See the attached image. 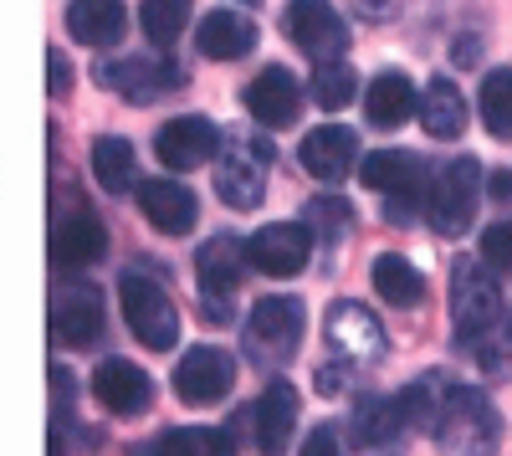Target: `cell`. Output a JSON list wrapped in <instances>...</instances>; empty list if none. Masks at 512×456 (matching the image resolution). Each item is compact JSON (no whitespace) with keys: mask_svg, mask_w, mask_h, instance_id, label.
<instances>
[{"mask_svg":"<svg viewBox=\"0 0 512 456\" xmlns=\"http://www.w3.org/2000/svg\"><path fill=\"white\" fill-rule=\"evenodd\" d=\"M374 195H384V205H390V221L395 226H410L415 211H420V195L431 190L436 175H425V164L410 154V149H379L364 159V175H359ZM431 200V195H425Z\"/></svg>","mask_w":512,"mask_h":456,"instance_id":"1","label":"cell"},{"mask_svg":"<svg viewBox=\"0 0 512 456\" xmlns=\"http://www.w3.org/2000/svg\"><path fill=\"white\" fill-rule=\"evenodd\" d=\"M67 31L82 47H118L128 31L123 0H67Z\"/></svg>","mask_w":512,"mask_h":456,"instance_id":"21","label":"cell"},{"mask_svg":"<svg viewBox=\"0 0 512 456\" xmlns=\"http://www.w3.org/2000/svg\"><path fill=\"white\" fill-rule=\"evenodd\" d=\"M272 159V144L267 139H246V144H226L221 164H216V190L226 205L236 211H251V205H262V164Z\"/></svg>","mask_w":512,"mask_h":456,"instance_id":"11","label":"cell"},{"mask_svg":"<svg viewBox=\"0 0 512 456\" xmlns=\"http://www.w3.org/2000/svg\"><path fill=\"white\" fill-rule=\"evenodd\" d=\"M477 195H482V164L472 154L441 164L436 180H431V200H425L431 226L441 236H461L466 226H472V216H477Z\"/></svg>","mask_w":512,"mask_h":456,"instance_id":"4","label":"cell"},{"mask_svg":"<svg viewBox=\"0 0 512 456\" xmlns=\"http://www.w3.org/2000/svg\"><path fill=\"white\" fill-rule=\"evenodd\" d=\"M52 339L67 349L98 344L103 339V298L93 287H62L52 303Z\"/></svg>","mask_w":512,"mask_h":456,"instance_id":"15","label":"cell"},{"mask_svg":"<svg viewBox=\"0 0 512 456\" xmlns=\"http://www.w3.org/2000/svg\"><path fill=\"white\" fill-rule=\"evenodd\" d=\"M195 47L210 62H236V57H246L256 47V21L241 16V11H210L195 26Z\"/></svg>","mask_w":512,"mask_h":456,"instance_id":"22","label":"cell"},{"mask_svg":"<svg viewBox=\"0 0 512 456\" xmlns=\"http://www.w3.org/2000/svg\"><path fill=\"white\" fill-rule=\"evenodd\" d=\"M246 113L267 129H287L303 113V93H297V77L287 67H267L246 82Z\"/></svg>","mask_w":512,"mask_h":456,"instance_id":"14","label":"cell"},{"mask_svg":"<svg viewBox=\"0 0 512 456\" xmlns=\"http://www.w3.org/2000/svg\"><path fill=\"white\" fill-rule=\"evenodd\" d=\"M282 31H287V41H297V47H303L318 67H323V62H344V52H349V26H344V16L333 11V0H287Z\"/></svg>","mask_w":512,"mask_h":456,"instance_id":"7","label":"cell"},{"mask_svg":"<svg viewBox=\"0 0 512 456\" xmlns=\"http://www.w3.org/2000/svg\"><path fill=\"white\" fill-rule=\"evenodd\" d=\"M507 339H512V318H507Z\"/></svg>","mask_w":512,"mask_h":456,"instance_id":"45","label":"cell"},{"mask_svg":"<svg viewBox=\"0 0 512 456\" xmlns=\"http://www.w3.org/2000/svg\"><path fill=\"white\" fill-rule=\"evenodd\" d=\"M303 323H308V313H303L297 298H282V293L262 298L251 308V318H246V354H251V364H267V369L287 364L297 354V339H303Z\"/></svg>","mask_w":512,"mask_h":456,"instance_id":"3","label":"cell"},{"mask_svg":"<svg viewBox=\"0 0 512 456\" xmlns=\"http://www.w3.org/2000/svg\"><path fill=\"white\" fill-rule=\"evenodd\" d=\"M482 262L492 272H512V221H497L482 231Z\"/></svg>","mask_w":512,"mask_h":456,"instance_id":"35","label":"cell"},{"mask_svg":"<svg viewBox=\"0 0 512 456\" xmlns=\"http://www.w3.org/2000/svg\"><path fill=\"white\" fill-rule=\"evenodd\" d=\"M487 190H492V200H512V175H507V170H497V175L487 180Z\"/></svg>","mask_w":512,"mask_h":456,"instance_id":"42","label":"cell"},{"mask_svg":"<svg viewBox=\"0 0 512 456\" xmlns=\"http://www.w3.org/2000/svg\"><path fill=\"white\" fill-rule=\"evenodd\" d=\"M477 57H482V52H477V36H456V41H451V62H456V67H477Z\"/></svg>","mask_w":512,"mask_h":456,"instance_id":"39","label":"cell"},{"mask_svg":"<svg viewBox=\"0 0 512 456\" xmlns=\"http://www.w3.org/2000/svg\"><path fill=\"white\" fill-rule=\"evenodd\" d=\"M354 6H359V11L369 16V21H395L405 0H354Z\"/></svg>","mask_w":512,"mask_h":456,"instance_id":"37","label":"cell"},{"mask_svg":"<svg viewBox=\"0 0 512 456\" xmlns=\"http://www.w3.org/2000/svg\"><path fill=\"white\" fill-rule=\"evenodd\" d=\"M349 216H354V205H349V200H333V195H318V200L308 205V226L323 231L328 246L349 231Z\"/></svg>","mask_w":512,"mask_h":456,"instance_id":"34","label":"cell"},{"mask_svg":"<svg viewBox=\"0 0 512 456\" xmlns=\"http://www.w3.org/2000/svg\"><path fill=\"white\" fill-rule=\"evenodd\" d=\"M354 98H359V77H354L349 62H323V67L313 72V103H318L323 113H344Z\"/></svg>","mask_w":512,"mask_h":456,"instance_id":"32","label":"cell"},{"mask_svg":"<svg viewBox=\"0 0 512 456\" xmlns=\"http://www.w3.org/2000/svg\"><path fill=\"white\" fill-rule=\"evenodd\" d=\"M221 144H226L221 129L210 118H200V113H185V118L164 123V129L154 134V154H159L164 170H200V164L216 159Z\"/></svg>","mask_w":512,"mask_h":456,"instance_id":"10","label":"cell"},{"mask_svg":"<svg viewBox=\"0 0 512 456\" xmlns=\"http://www.w3.org/2000/svg\"><path fill=\"white\" fill-rule=\"evenodd\" d=\"M420 123L431 139H461L466 134V98L456 93V82L431 77L420 93Z\"/></svg>","mask_w":512,"mask_h":456,"instance_id":"24","label":"cell"},{"mask_svg":"<svg viewBox=\"0 0 512 456\" xmlns=\"http://www.w3.org/2000/svg\"><path fill=\"white\" fill-rule=\"evenodd\" d=\"M436 441L446 446V456H492L497 446V416L482 390H451Z\"/></svg>","mask_w":512,"mask_h":456,"instance_id":"6","label":"cell"},{"mask_svg":"<svg viewBox=\"0 0 512 456\" xmlns=\"http://www.w3.org/2000/svg\"><path fill=\"white\" fill-rule=\"evenodd\" d=\"M400 431H410L400 395H395V400H374V395H369V400L354 410V441H359V446H390Z\"/></svg>","mask_w":512,"mask_h":456,"instance_id":"28","label":"cell"},{"mask_svg":"<svg viewBox=\"0 0 512 456\" xmlns=\"http://www.w3.org/2000/svg\"><path fill=\"white\" fill-rule=\"evenodd\" d=\"M251 257H246V246L236 236H216V241H205L200 246V257H195V277H200V293L205 298H226L241 287Z\"/></svg>","mask_w":512,"mask_h":456,"instance_id":"20","label":"cell"},{"mask_svg":"<svg viewBox=\"0 0 512 456\" xmlns=\"http://www.w3.org/2000/svg\"><path fill=\"white\" fill-rule=\"evenodd\" d=\"M482 369H487L492 380H512V359L497 354V349H482Z\"/></svg>","mask_w":512,"mask_h":456,"instance_id":"40","label":"cell"},{"mask_svg":"<svg viewBox=\"0 0 512 456\" xmlns=\"http://www.w3.org/2000/svg\"><path fill=\"white\" fill-rule=\"evenodd\" d=\"M47 82H52V93H67V88H72V67H67L62 52H52V62H47Z\"/></svg>","mask_w":512,"mask_h":456,"instance_id":"38","label":"cell"},{"mask_svg":"<svg viewBox=\"0 0 512 456\" xmlns=\"http://www.w3.org/2000/svg\"><path fill=\"white\" fill-rule=\"evenodd\" d=\"M93 395L113 410V416H139L154 400V385L134 359H103L98 375H93Z\"/></svg>","mask_w":512,"mask_h":456,"instance_id":"16","label":"cell"},{"mask_svg":"<svg viewBox=\"0 0 512 456\" xmlns=\"http://www.w3.org/2000/svg\"><path fill=\"white\" fill-rule=\"evenodd\" d=\"M200 313H205V323H231V303L226 298H205Z\"/></svg>","mask_w":512,"mask_h":456,"instance_id":"41","label":"cell"},{"mask_svg":"<svg viewBox=\"0 0 512 456\" xmlns=\"http://www.w3.org/2000/svg\"><path fill=\"white\" fill-rule=\"evenodd\" d=\"M246 257L267 277H297L313 257V226L308 221H272L246 241Z\"/></svg>","mask_w":512,"mask_h":456,"instance_id":"8","label":"cell"},{"mask_svg":"<svg viewBox=\"0 0 512 456\" xmlns=\"http://www.w3.org/2000/svg\"><path fill=\"white\" fill-rule=\"evenodd\" d=\"M369 282H374V293H379L384 303H395V308H415V303L425 298V277H420V267H415L410 257H395V252L374 257Z\"/></svg>","mask_w":512,"mask_h":456,"instance_id":"26","label":"cell"},{"mask_svg":"<svg viewBox=\"0 0 512 456\" xmlns=\"http://www.w3.org/2000/svg\"><path fill=\"white\" fill-rule=\"evenodd\" d=\"M359 159V134L344 129V123H323L303 139V170L318 180H344Z\"/></svg>","mask_w":512,"mask_h":456,"instance_id":"19","label":"cell"},{"mask_svg":"<svg viewBox=\"0 0 512 456\" xmlns=\"http://www.w3.org/2000/svg\"><path fill=\"white\" fill-rule=\"evenodd\" d=\"M139 205H144L149 226L164 231V236H185L200 221V205H195L190 185H180V180H144L139 185Z\"/></svg>","mask_w":512,"mask_h":456,"instance_id":"17","label":"cell"},{"mask_svg":"<svg viewBox=\"0 0 512 456\" xmlns=\"http://www.w3.org/2000/svg\"><path fill=\"white\" fill-rule=\"evenodd\" d=\"M246 6H256V0H246Z\"/></svg>","mask_w":512,"mask_h":456,"instance_id":"46","label":"cell"},{"mask_svg":"<svg viewBox=\"0 0 512 456\" xmlns=\"http://www.w3.org/2000/svg\"><path fill=\"white\" fill-rule=\"evenodd\" d=\"M185 21H190V0H144V11H139V26L154 47H175Z\"/></svg>","mask_w":512,"mask_h":456,"instance_id":"33","label":"cell"},{"mask_svg":"<svg viewBox=\"0 0 512 456\" xmlns=\"http://www.w3.org/2000/svg\"><path fill=\"white\" fill-rule=\"evenodd\" d=\"M241 421H246L251 441L262 446L267 456H282L287 441H292V431H297V390L287 380H272L262 390V400L241 410Z\"/></svg>","mask_w":512,"mask_h":456,"instance_id":"13","label":"cell"},{"mask_svg":"<svg viewBox=\"0 0 512 456\" xmlns=\"http://www.w3.org/2000/svg\"><path fill=\"white\" fill-rule=\"evenodd\" d=\"M328 339H333L338 354H349V359H359V364H369V359L384 354V328H379L359 303H338V308L328 313Z\"/></svg>","mask_w":512,"mask_h":456,"instance_id":"23","label":"cell"},{"mask_svg":"<svg viewBox=\"0 0 512 456\" xmlns=\"http://www.w3.org/2000/svg\"><path fill=\"white\" fill-rule=\"evenodd\" d=\"M451 390H456V385H446L441 375H425L420 385H410V390L400 395V405H405V421L436 436V426H441V410H446Z\"/></svg>","mask_w":512,"mask_h":456,"instance_id":"29","label":"cell"},{"mask_svg":"<svg viewBox=\"0 0 512 456\" xmlns=\"http://www.w3.org/2000/svg\"><path fill=\"white\" fill-rule=\"evenodd\" d=\"M303 456H349V451H344V441H338V431L318 426V431L303 441Z\"/></svg>","mask_w":512,"mask_h":456,"instance_id":"36","label":"cell"},{"mask_svg":"<svg viewBox=\"0 0 512 456\" xmlns=\"http://www.w3.org/2000/svg\"><path fill=\"white\" fill-rule=\"evenodd\" d=\"M451 318L461 339H482L487 328L502 318V287L482 257H466L451 272Z\"/></svg>","mask_w":512,"mask_h":456,"instance_id":"5","label":"cell"},{"mask_svg":"<svg viewBox=\"0 0 512 456\" xmlns=\"http://www.w3.org/2000/svg\"><path fill=\"white\" fill-rule=\"evenodd\" d=\"M93 180H98L108 195H123V190L144 185V180H139V154H134V144L118 139V134H103V139L93 144Z\"/></svg>","mask_w":512,"mask_h":456,"instance_id":"27","label":"cell"},{"mask_svg":"<svg viewBox=\"0 0 512 456\" xmlns=\"http://www.w3.org/2000/svg\"><path fill=\"white\" fill-rule=\"evenodd\" d=\"M318 390L323 395H338V390H344V369H338V375H333V369H318Z\"/></svg>","mask_w":512,"mask_h":456,"instance_id":"43","label":"cell"},{"mask_svg":"<svg viewBox=\"0 0 512 456\" xmlns=\"http://www.w3.org/2000/svg\"><path fill=\"white\" fill-rule=\"evenodd\" d=\"M118 298H123V318L134 328V339L144 349H175L180 339V313H175V298L144 272H123L118 277Z\"/></svg>","mask_w":512,"mask_h":456,"instance_id":"2","label":"cell"},{"mask_svg":"<svg viewBox=\"0 0 512 456\" xmlns=\"http://www.w3.org/2000/svg\"><path fill=\"white\" fill-rule=\"evenodd\" d=\"M231 385H236V359L216 344L190 349L175 369V390H180L185 405H216V400L231 395Z\"/></svg>","mask_w":512,"mask_h":456,"instance_id":"12","label":"cell"},{"mask_svg":"<svg viewBox=\"0 0 512 456\" xmlns=\"http://www.w3.org/2000/svg\"><path fill=\"white\" fill-rule=\"evenodd\" d=\"M98 82H108V88L118 98H128V103H154L169 88H180L185 72L169 62V57H159V52H144V57H123V62L98 67Z\"/></svg>","mask_w":512,"mask_h":456,"instance_id":"9","label":"cell"},{"mask_svg":"<svg viewBox=\"0 0 512 456\" xmlns=\"http://www.w3.org/2000/svg\"><path fill=\"white\" fill-rule=\"evenodd\" d=\"M52 456H67V451H62V441H52Z\"/></svg>","mask_w":512,"mask_h":456,"instance_id":"44","label":"cell"},{"mask_svg":"<svg viewBox=\"0 0 512 456\" xmlns=\"http://www.w3.org/2000/svg\"><path fill=\"white\" fill-rule=\"evenodd\" d=\"M103 252H108V226H103L98 216H88V211L67 216V221L52 231V262H57L62 272L93 267V262H103Z\"/></svg>","mask_w":512,"mask_h":456,"instance_id":"18","label":"cell"},{"mask_svg":"<svg viewBox=\"0 0 512 456\" xmlns=\"http://www.w3.org/2000/svg\"><path fill=\"white\" fill-rule=\"evenodd\" d=\"M159 456H236V446L216 426H175L159 436Z\"/></svg>","mask_w":512,"mask_h":456,"instance_id":"30","label":"cell"},{"mask_svg":"<svg viewBox=\"0 0 512 456\" xmlns=\"http://www.w3.org/2000/svg\"><path fill=\"white\" fill-rule=\"evenodd\" d=\"M364 113H369V123H379V129L405 123L415 113V82L405 72H379L369 82V93H364Z\"/></svg>","mask_w":512,"mask_h":456,"instance_id":"25","label":"cell"},{"mask_svg":"<svg viewBox=\"0 0 512 456\" xmlns=\"http://www.w3.org/2000/svg\"><path fill=\"white\" fill-rule=\"evenodd\" d=\"M477 103H482V123H487V134H492V139H512V67L487 72Z\"/></svg>","mask_w":512,"mask_h":456,"instance_id":"31","label":"cell"}]
</instances>
